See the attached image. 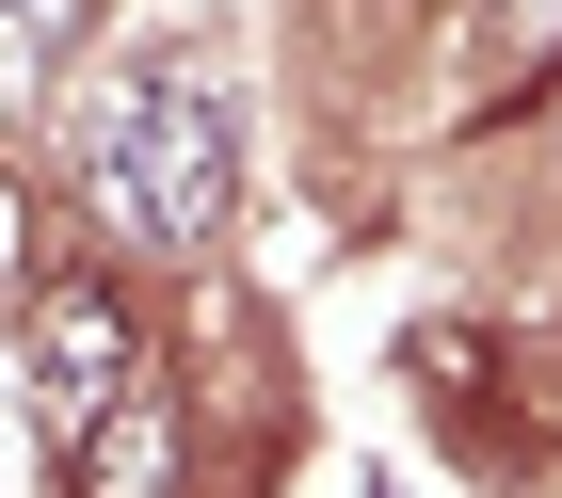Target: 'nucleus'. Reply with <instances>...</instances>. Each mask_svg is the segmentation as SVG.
<instances>
[{
    "instance_id": "1",
    "label": "nucleus",
    "mask_w": 562,
    "mask_h": 498,
    "mask_svg": "<svg viewBox=\"0 0 562 498\" xmlns=\"http://www.w3.org/2000/svg\"><path fill=\"white\" fill-rule=\"evenodd\" d=\"M81 177H97V209H113L130 242H210L225 225V81L193 65V48L145 65V81H113Z\"/></svg>"
},
{
    "instance_id": "2",
    "label": "nucleus",
    "mask_w": 562,
    "mask_h": 498,
    "mask_svg": "<svg viewBox=\"0 0 562 498\" xmlns=\"http://www.w3.org/2000/svg\"><path fill=\"white\" fill-rule=\"evenodd\" d=\"M16 370H33V434L81 451L97 418L145 386V337H130V306H113V274H48L33 322H16Z\"/></svg>"
},
{
    "instance_id": "3",
    "label": "nucleus",
    "mask_w": 562,
    "mask_h": 498,
    "mask_svg": "<svg viewBox=\"0 0 562 498\" xmlns=\"http://www.w3.org/2000/svg\"><path fill=\"white\" fill-rule=\"evenodd\" d=\"M515 65H530V81L562 65V0H515Z\"/></svg>"
},
{
    "instance_id": "4",
    "label": "nucleus",
    "mask_w": 562,
    "mask_h": 498,
    "mask_svg": "<svg viewBox=\"0 0 562 498\" xmlns=\"http://www.w3.org/2000/svg\"><path fill=\"white\" fill-rule=\"evenodd\" d=\"M65 16H81V0H0V33H16V48H48Z\"/></svg>"
}]
</instances>
